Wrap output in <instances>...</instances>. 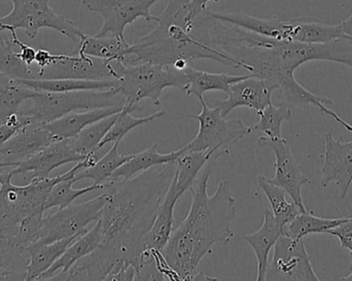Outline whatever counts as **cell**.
Here are the masks:
<instances>
[{"instance_id": "cell-1", "label": "cell", "mask_w": 352, "mask_h": 281, "mask_svg": "<svg viewBox=\"0 0 352 281\" xmlns=\"http://www.w3.org/2000/svg\"><path fill=\"white\" fill-rule=\"evenodd\" d=\"M175 169L176 161L126 181H107V201L99 218L101 245L64 273L63 280H107L111 271L124 264H131L138 270L142 239L154 223Z\"/></svg>"}, {"instance_id": "cell-2", "label": "cell", "mask_w": 352, "mask_h": 281, "mask_svg": "<svg viewBox=\"0 0 352 281\" xmlns=\"http://www.w3.org/2000/svg\"><path fill=\"white\" fill-rule=\"evenodd\" d=\"M209 161L190 187L192 202L188 216L173 228L160 258L168 280H196L203 258L217 243H230L235 236L233 220L236 200L229 183L221 181L212 195H208L209 177L213 163Z\"/></svg>"}, {"instance_id": "cell-3", "label": "cell", "mask_w": 352, "mask_h": 281, "mask_svg": "<svg viewBox=\"0 0 352 281\" xmlns=\"http://www.w3.org/2000/svg\"><path fill=\"white\" fill-rule=\"evenodd\" d=\"M164 12L157 16L156 26L129 47L126 64L152 63L173 65L208 59L233 68L243 65L231 56L192 36L186 26V4L190 0H167Z\"/></svg>"}, {"instance_id": "cell-4", "label": "cell", "mask_w": 352, "mask_h": 281, "mask_svg": "<svg viewBox=\"0 0 352 281\" xmlns=\"http://www.w3.org/2000/svg\"><path fill=\"white\" fill-rule=\"evenodd\" d=\"M12 177V171L0 173V235L10 243L24 223L45 216L47 195L63 175L33 179L25 186L14 185Z\"/></svg>"}, {"instance_id": "cell-5", "label": "cell", "mask_w": 352, "mask_h": 281, "mask_svg": "<svg viewBox=\"0 0 352 281\" xmlns=\"http://www.w3.org/2000/svg\"><path fill=\"white\" fill-rule=\"evenodd\" d=\"M125 97L118 88L107 90L38 92L27 99L18 111L27 124H49L74 111L124 106Z\"/></svg>"}, {"instance_id": "cell-6", "label": "cell", "mask_w": 352, "mask_h": 281, "mask_svg": "<svg viewBox=\"0 0 352 281\" xmlns=\"http://www.w3.org/2000/svg\"><path fill=\"white\" fill-rule=\"evenodd\" d=\"M208 14L217 20L276 41L324 43L344 37L340 25L324 24L312 19L256 18L243 12H211L209 8Z\"/></svg>"}, {"instance_id": "cell-7", "label": "cell", "mask_w": 352, "mask_h": 281, "mask_svg": "<svg viewBox=\"0 0 352 281\" xmlns=\"http://www.w3.org/2000/svg\"><path fill=\"white\" fill-rule=\"evenodd\" d=\"M116 67L118 89L125 97V106L140 107V101L146 98L155 105H161L164 89H182L186 84L184 70H178L173 65L117 61Z\"/></svg>"}, {"instance_id": "cell-8", "label": "cell", "mask_w": 352, "mask_h": 281, "mask_svg": "<svg viewBox=\"0 0 352 281\" xmlns=\"http://www.w3.org/2000/svg\"><path fill=\"white\" fill-rule=\"evenodd\" d=\"M12 10L0 18V30L23 29L30 38H34L41 29L58 31L74 43L85 34L74 21L58 14L50 6V0H10Z\"/></svg>"}, {"instance_id": "cell-9", "label": "cell", "mask_w": 352, "mask_h": 281, "mask_svg": "<svg viewBox=\"0 0 352 281\" xmlns=\"http://www.w3.org/2000/svg\"><path fill=\"white\" fill-rule=\"evenodd\" d=\"M202 111L190 115L199 122L196 137L184 146L186 152H208L214 155L229 154L228 146L250 135L252 126H246L238 119L226 120L219 106H208L204 99L200 100Z\"/></svg>"}, {"instance_id": "cell-10", "label": "cell", "mask_w": 352, "mask_h": 281, "mask_svg": "<svg viewBox=\"0 0 352 281\" xmlns=\"http://www.w3.org/2000/svg\"><path fill=\"white\" fill-rule=\"evenodd\" d=\"M107 201V192H103L101 195L89 201L58 208L55 214L43 218L41 236L37 243L47 245L84 234L88 231V225L100 218Z\"/></svg>"}, {"instance_id": "cell-11", "label": "cell", "mask_w": 352, "mask_h": 281, "mask_svg": "<svg viewBox=\"0 0 352 281\" xmlns=\"http://www.w3.org/2000/svg\"><path fill=\"white\" fill-rule=\"evenodd\" d=\"M158 1L160 0H82V4L102 18V26L95 36L117 35L125 38L126 27L132 26L138 19L156 22L157 16L151 14V8Z\"/></svg>"}, {"instance_id": "cell-12", "label": "cell", "mask_w": 352, "mask_h": 281, "mask_svg": "<svg viewBox=\"0 0 352 281\" xmlns=\"http://www.w3.org/2000/svg\"><path fill=\"white\" fill-rule=\"evenodd\" d=\"M265 280H320L312 267L303 238H292L283 234L279 237Z\"/></svg>"}, {"instance_id": "cell-13", "label": "cell", "mask_w": 352, "mask_h": 281, "mask_svg": "<svg viewBox=\"0 0 352 281\" xmlns=\"http://www.w3.org/2000/svg\"><path fill=\"white\" fill-rule=\"evenodd\" d=\"M256 142L262 148H269L274 153L275 175L273 179L267 177L269 183L283 188L302 212H307L302 198V188L311 181L304 175L287 140L283 137L271 138L265 135L260 136Z\"/></svg>"}, {"instance_id": "cell-14", "label": "cell", "mask_w": 352, "mask_h": 281, "mask_svg": "<svg viewBox=\"0 0 352 281\" xmlns=\"http://www.w3.org/2000/svg\"><path fill=\"white\" fill-rule=\"evenodd\" d=\"M116 62L87 55H60L59 59L43 70L37 78L76 80H118Z\"/></svg>"}, {"instance_id": "cell-15", "label": "cell", "mask_w": 352, "mask_h": 281, "mask_svg": "<svg viewBox=\"0 0 352 281\" xmlns=\"http://www.w3.org/2000/svg\"><path fill=\"white\" fill-rule=\"evenodd\" d=\"M56 140L45 124L29 123L23 126L0 148V169L14 168Z\"/></svg>"}, {"instance_id": "cell-16", "label": "cell", "mask_w": 352, "mask_h": 281, "mask_svg": "<svg viewBox=\"0 0 352 281\" xmlns=\"http://www.w3.org/2000/svg\"><path fill=\"white\" fill-rule=\"evenodd\" d=\"M274 90H277L276 85L270 80L248 74V78L231 85L227 93L228 98L217 101L213 106H219L225 117L238 107L254 109L258 113L272 104Z\"/></svg>"}, {"instance_id": "cell-17", "label": "cell", "mask_w": 352, "mask_h": 281, "mask_svg": "<svg viewBox=\"0 0 352 281\" xmlns=\"http://www.w3.org/2000/svg\"><path fill=\"white\" fill-rule=\"evenodd\" d=\"M85 158L86 157L78 154L72 148L69 139L56 140L10 171L14 177L18 175H29V181L33 179H47L52 171L58 167L68 163H78Z\"/></svg>"}, {"instance_id": "cell-18", "label": "cell", "mask_w": 352, "mask_h": 281, "mask_svg": "<svg viewBox=\"0 0 352 281\" xmlns=\"http://www.w3.org/2000/svg\"><path fill=\"white\" fill-rule=\"evenodd\" d=\"M322 173V185L327 187L334 181L341 199H345L352 185V140L343 142L327 134Z\"/></svg>"}, {"instance_id": "cell-19", "label": "cell", "mask_w": 352, "mask_h": 281, "mask_svg": "<svg viewBox=\"0 0 352 281\" xmlns=\"http://www.w3.org/2000/svg\"><path fill=\"white\" fill-rule=\"evenodd\" d=\"M180 197L182 195L178 193L175 183L171 181L167 193L159 206L154 223L142 239V254L150 251H160L168 243L175 224V205Z\"/></svg>"}, {"instance_id": "cell-20", "label": "cell", "mask_w": 352, "mask_h": 281, "mask_svg": "<svg viewBox=\"0 0 352 281\" xmlns=\"http://www.w3.org/2000/svg\"><path fill=\"white\" fill-rule=\"evenodd\" d=\"M264 205V221L262 226L256 232L244 236V240L254 249L256 259V280H266L267 270L269 266V254L272 247L276 245L279 237L283 235V230L277 224L272 212Z\"/></svg>"}, {"instance_id": "cell-21", "label": "cell", "mask_w": 352, "mask_h": 281, "mask_svg": "<svg viewBox=\"0 0 352 281\" xmlns=\"http://www.w3.org/2000/svg\"><path fill=\"white\" fill-rule=\"evenodd\" d=\"M102 241V232L99 220L96 224L78 236L69 247L65 249L61 257L53 264L51 268L39 276L38 280H51L54 276L58 273H66L76 262L94 251Z\"/></svg>"}, {"instance_id": "cell-22", "label": "cell", "mask_w": 352, "mask_h": 281, "mask_svg": "<svg viewBox=\"0 0 352 281\" xmlns=\"http://www.w3.org/2000/svg\"><path fill=\"white\" fill-rule=\"evenodd\" d=\"M130 43L126 38L117 35H105V36H91L84 34L76 43L70 54L87 55L111 61H122L125 63L129 56Z\"/></svg>"}, {"instance_id": "cell-23", "label": "cell", "mask_w": 352, "mask_h": 281, "mask_svg": "<svg viewBox=\"0 0 352 281\" xmlns=\"http://www.w3.org/2000/svg\"><path fill=\"white\" fill-rule=\"evenodd\" d=\"M92 165L91 159L86 157L84 160L80 161L78 164L74 165L67 172L63 173V177L52 187L51 191L47 195V201H45V210H51L54 207L64 208L74 203V200L78 199V197H82L90 192L95 191V190H104L105 183L103 185L92 183V185L82 188V189L72 188L74 183H76V172L88 168Z\"/></svg>"}, {"instance_id": "cell-24", "label": "cell", "mask_w": 352, "mask_h": 281, "mask_svg": "<svg viewBox=\"0 0 352 281\" xmlns=\"http://www.w3.org/2000/svg\"><path fill=\"white\" fill-rule=\"evenodd\" d=\"M124 106L107 107V109H90V111H74L51 123L45 124L52 135L57 140L72 139L82 129L103 117L115 115Z\"/></svg>"}, {"instance_id": "cell-25", "label": "cell", "mask_w": 352, "mask_h": 281, "mask_svg": "<svg viewBox=\"0 0 352 281\" xmlns=\"http://www.w3.org/2000/svg\"><path fill=\"white\" fill-rule=\"evenodd\" d=\"M186 76V86L182 91L186 95H194L199 101L204 99L203 95L210 91H221L229 92L230 87L239 80H244L248 76H231L226 74H211L203 70L195 69L188 65L184 69Z\"/></svg>"}, {"instance_id": "cell-26", "label": "cell", "mask_w": 352, "mask_h": 281, "mask_svg": "<svg viewBox=\"0 0 352 281\" xmlns=\"http://www.w3.org/2000/svg\"><path fill=\"white\" fill-rule=\"evenodd\" d=\"M78 236L69 237V238L62 239L47 245L35 243L29 245L25 249L29 257L25 281L38 280L39 276L53 266V264L69 247L70 243H74Z\"/></svg>"}, {"instance_id": "cell-27", "label": "cell", "mask_w": 352, "mask_h": 281, "mask_svg": "<svg viewBox=\"0 0 352 281\" xmlns=\"http://www.w3.org/2000/svg\"><path fill=\"white\" fill-rule=\"evenodd\" d=\"M182 153L184 148H182L169 154H161L158 152V146L156 144H153L146 150L132 155L130 160L118 168L109 181H126L132 179L153 167L175 162Z\"/></svg>"}, {"instance_id": "cell-28", "label": "cell", "mask_w": 352, "mask_h": 281, "mask_svg": "<svg viewBox=\"0 0 352 281\" xmlns=\"http://www.w3.org/2000/svg\"><path fill=\"white\" fill-rule=\"evenodd\" d=\"M20 84L38 92L107 90L118 88V80H76V78H25Z\"/></svg>"}, {"instance_id": "cell-29", "label": "cell", "mask_w": 352, "mask_h": 281, "mask_svg": "<svg viewBox=\"0 0 352 281\" xmlns=\"http://www.w3.org/2000/svg\"><path fill=\"white\" fill-rule=\"evenodd\" d=\"M219 157H221V155L208 152H186L184 148V153L176 160V169L173 179L178 193L182 196L188 191L205 165L212 159L217 160Z\"/></svg>"}, {"instance_id": "cell-30", "label": "cell", "mask_w": 352, "mask_h": 281, "mask_svg": "<svg viewBox=\"0 0 352 281\" xmlns=\"http://www.w3.org/2000/svg\"><path fill=\"white\" fill-rule=\"evenodd\" d=\"M258 187L266 196L270 204V210L281 230L303 212L293 200L289 202L287 199V192L283 188L269 183L266 177L258 175Z\"/></svg>"}, {"instance_id": "cell-31", "label": "cell", "mask_w": 352, "mask_h": 281, "mask_svg": "<svg viewBox=\"0 0 352 281\" xmlns=\"http://www.w3.org/2000/svg\"><path fill=\"white\" fill-rule=\"evenodd\" d=\"M120 142H115L111 150L100 157L93 166L76 172V181L80 179H92L95 185H103L122 165L130 160L132 155H122L119 153Z\"/></svg>"}, {"instance_id": "cell-32", "label": "cell", "mask_w": 352, "mask_h": 281, "mask_svg": "<svg viewBox=\"0 0 352 281\" xmlns=\"http://www.w3.org/2000/svg\"><path fill=\"white\" fill-rule=\"evenodd\" d=\"M28 254L10 245L0 235V280H25Z\"/></svg>"}, {"instance_id": "cell-33", "label": "cell", "mask_w": 352, "mask_h": 281, "mask_svg": "<svg viewBox=\"0 0 352 281\" xmlns=\"http://www.w3.org/2000/svg\"><path fill=\"white\" fill-rule=\"evenodd\" d=\"M119 113L103 117V119L87 126L76 137L69 139L72 148L84 157L97 152L99 144L115 123Z\"/></svg>"}, {"instance_id": "cell-34", "label": "cell", "mask_w": 352, "mask_h": 281, "mask_svg": "<svg viewBox=\"0 0 352 281\" xmlns=\"http://www.w3.org/2000/svg\"><path fill=\"white\" fill-rule=\"evenodd\" d=\"M346 218L347 216L341 218H318L312 214H308V212H301L283 228V234L292 238L302 239L306 235L328 233L342 224Z\"/></svg>"}, {"instance_id": "cell-35", "label": "cell", "mask_w": 352, "mask_h": 281, "mask_svg": "<svg viewBox=\"0 0 352 281\" xmlns=\"http://www.w3.org/2000/svg\"><path fill=\"white\" fill-rule=\"evenodd\" d=\"M140 107L125 106L124 105L123 109L120 111L118 115L117 120H116L113 125L111 126V129L107 132L105 137L103 138L102 142H100L98 146V150H100L103 146H107V144H115V142H121V140L127 135L131 130L140 127V126L144 125V124H150L151 122L159 119V117H164L165 111H159L153 115H146L144 117H132L131 113L134 111H138Z\"/></svg>"}, {"instance_id": "cell-36", "label": "cell", "mask_w": 352, "mask_h": 281, "mask_svg": "<svg viewBox=\"0 0 352 281\" xmlns=\"http://www.w3.org/2000/svg\"><path fill=\"white\" fill-rule=\"evenodd\" d=\"M258 115L260 120L258 123L252 125V130L264 132L268 137L281 138V126L283 122L291 119L292 109L281 104L275 106L272 103L258 113Z\"/></svg>"}, {"instance_id": "cell-37", "label": "cell", "mask_w": 352, "mask_h": 281, "mask_svg": "<svg viewBox=\"0 0 352 281\" xmlns=\"http://www.w3.org/2000/svg\"><path fill=\"white\" fill-rule=\"evenodd\" d=\"M0 32H2L0 30ZM12 41L0 39V74H6L14 80L37 78L30 68L19 58L18 53L12 51Z\"/></svg>"}, {"instance_id": "cell-38", "label": "cell", "mask_w": 352, "mask_h": 281, "mask_svg": "<svg viewBox=\"0 0 352 281\" xmlns=\"http://www.w3.org/2000/svg\"><path fill=\"white\" fill-rule=\"evenodd\" d=\"M37 91L32 90L18 80L14 82L6 90L0 91V121L4 122L10 115L18 113L23 103L34 96Z\"/></svg>"}, {"instance_id": "cell-39", "label": "cell", "mask_w": 352, "mask_h": 281, "mask_svg": "<svg viewBox=\"0 0 352 281\" xmlns=\"http://www.w3.org/2000/svg\"><path fill=\"white\" fill-rule=\"evenodd\" d=\"M328 234L337 237L340 240L342 247L349 249L352 255V214L347 216L346 221L342 224L329 231ZM344 280H352V271L351 276H346Z\"/></svg>"}, {"instance_id": "cell-40", "label": "cell", "mask_w": 352, "mask_h": 281, "mask_svg": "<svg viewBox=\"0 0 352 281\" xmlns=\"http://www.w3.org/2000/svg\"><path fill=\"white\" fill-rule=\"evenodd\" d=\"M210 1L217 2L219 0H190L186 4V14L184 21H186V26L190 32L192 30V23L195 19L199 16L200 12L208 8V3Z\"/></svg>"}, {"instance_id": "cell-41", "label": "cell", "mask_w": 352, "mask_h": 281, "mask_svg": "<svg viewBox=\"0 0 352 281\" xmlns=\"http://www.w3.org/2000/svg\"><path fill=\"white\" fill-rule=\"evenodd\" d=\"M12 34V41L14 45H18L20 47L21 52L18 53L19 58L24 62L27 65L30 66L31 64L35 62V56H36V49H33L30 45L22 43L20 39L16 36V30L10 31Z\"/></svg>"}, {"instance_id": "cell-42", "label": "cell", "mask_w": 352, "mask_h": 281, "mask_svg": "<svg viewBox=\"0 0 352 281\" xmlns=\"http://www.w3.org/2000/svg\"><path fill=\"white\" fill-rule=\"evenodd\" d=\"M60 55H52L47 49H36V56H35V62H36L38 67L41 68L38 74H36L37 78L43 74L45 68L49 67L50 65L57 61L59 59Z\"/></svg>"}, {"instance_id": "cell-43", "label": "cell", "mask_w": 352, "mask_h": 281, "mask_svg": "<svg viewBox=\"0 0 352 281\" xmlns=\"http://www.w3.org/2000/svg\"><path fill=\"white\" fill-rule=\"evenodd\" d=\"M22 127H16V126L10 125V124L3 123L0 124V148L14 135V133L18 132Z\"/></svg>"}, {"instance_id": "cell-44", "label": "cell", "mask_w": 352, "mask_h": 281, "mask_svg": "<svg viewBox=\"0 0 352 281\" xmlns=\"http://www.w3.org/2000/svg\"><path fill=\"white\" fill-rule=\"evenodd\" d=\"M340 26L344 37L351 39L352 41V14L344 22L341 23Z\"/></svg>"}, {"instance_id": "cell-45", "label": "cell", "mask_w": 352, "mask_h": 281, "mask_svg": "<svg viewBox=\"0 0 352 281\" xmlns=\"http://www.w3.org/2000/svg\"><path fill=\"white\" fill-rule=\"evenodd\" d=\"M0 187H1V185H0Z\"/></svg>"}]
</instances>
